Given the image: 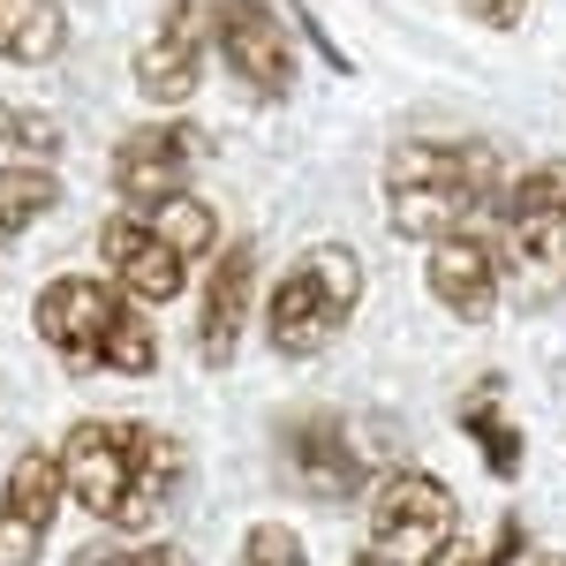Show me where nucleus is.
<instances>
[{"label": "nucleus", "mask_w": 566, "mask_h": 566, "mask_svg": "<svg viewBox=\"0 0 566 566\" xmlns=\"http://www.w3.org/2000/svg\"><path fill=\"white\" fill-rule=\"evenodd\" d=\"M181 476V446L151 423H122V416H91L61 438V483L76 491V506L98 514L106 528H151L175 506Z\"/></svg>", "instance_id": "nucleus-1"}, {"label": "nucleus", "mask_w": 566, "mask_h": 566, "mask_svg": "<svg viewBox=\"0 0 566 566\" xmlns=\"http://www.w3.org/2000/svg\"><path fill=\"white\" fill-rule=\"evenodd\" d=\"M506 189V167L491 144H446V136H416L386 159V219L400 242H453L469 234V219L491 212Z\"/></svg>", "instance_id": "nucleus-2"}, {"label": "nucleus", "mask_w": 566, "mask_h": 566, "mask_svg": "<svg viewBox=\"0 0 566 566\" xmlns=\"http://www.w3.org/2000/svg\"><path fill=\"white\" fill-rule=\"evenodd\" d=\"M39 340L69 370H122V378H144L151 363H159V333H151V317L114 287V280H84V272H69V280H53L39 295Z\"/></svg>", "instance_id": "nucleus-3"}, {"label": "nucleus", "mask_w": 566, "mask_h": 566, "mask_svg": "<svg viewBox=\"0 0 566 566\" xmlns=\"http://www.w3.org/2000/svg\"><path fill=\"white\" fill-rule=\"evenodd\" d=\"M219 242L212 205L175 197V205H144V212H114L98 227V258L114 272V287L129 303H175L189 287V264Z\"/></svg>", "instance_id": "nucleus-4"}, {"label": "nucleus", "mask_w": 566, "mask_h": 566, "mask_svg": "<svg viewBox=\"0 0 566 566\" xmlns=\"http://www.w3.org/2000/svg\"><path fill=\"white\" fill-rule=\"evenodd\" d=\"M499 280H514L528 310L566 295V159L528 167L499 189Z\"/></svg>", "instance_id": "nucleus-5"}, {"label": "nucleus", "mask_w": 566, "mask_h": 566, "mask_svg": "<svg viewBox=\"0 0 566 566\" xmlns=\"http://www.w3.org/2000/svg\"><path fill=\"white\" fill-rule=\"evenodd\" d=\"M363 303V264L355 250H303V258L280 272V287H272V303H264V340L280 355H317L333 348V333L355 317Z\"/></svg>", "instance_id": "nucleus-6"}, {"label": "nucleus", "mask_w": 566, "mask_h": 566, "mask_svg": "<svg viewBox=\"0 0 566 566\" xmlns=\"http://www.w3.org/2000/svg\"><path fill=\"white\" fill-rule=\"evenodd\" d=\"M453 491L423 469H392L378 491H370V559H400V566H431L446 544H453Z\"/></svg>", "instance_id": "nucleus-7"}, {"label": "nucleus", "mask_w": 566, "mask_h": 566, "mask_svg": "<svg viewBox=\"0 0 566 566\" xmlns=\"http://www.w3.org/2000/svg\"><path fill=\"white\" fill-rule=\"evenodd\" d=\"M212 45L250 98H280V91L295 84V39L280 23V8H264V0H219Z\"/></svg>", "instance_id": "nucleus-8"}, {"label": "nucleus", "mask_w": 566, "mask_h": 566, "mask_svg": "<svg viewBox=\"0 0 566 566\" xmlns=\"http://www.w3.org/2000/svg\"><path fill=\"white\" fill-rule=\"evenodd\" d=\"M197 159H205V136L189 129V122H151V129H129L114 144V189L129 197V212L144 205H175L189 175H197Z\"/></svg>", "instance_id": "nucleus-9"}, {"label": "nucleus", "mask_w": 566, "mask_h": 566, "mask_svg": "<svg viewBox=\"0 0 566 566\" xmlns=\"http://www.w3.org/2000/svg\"><path fill=\"white\" fill-rule=\"evenodd\" d=\"M212 15H219V0H167L151 45L136 53V91H144L151 106H181V98L197 91L205 45H212Z\"/></svg>", "instance_id": "nucleus-10"}, {"label": "nucleus", "mask_w": 566, "mask_h": 566, "mask_svg": "<svg viewBox=\"0 0 566 566\" xmlns=\"http://www.w3.org/2000/svg\"><path fill=\"white\" fill-rule=\"evenodd\" d=\"M280 453H287V476H295V491H310V499H355L363 491V476H370V453L355 446V431L340 423V416H295L287 431H280Z\"/></svg>", "instance_id": "nucleus-11"}, {"label": "nucleus", "mask_w": 566, "mask_h": 566, "mask_svg": "<svg viewBox=\"0 0 566 566\" xmlns=\"http://www.w3.org/2000/svg\"><path fill=\"white\" fill-rule=\"evenodd\" d=\"M61 453H23L8 469V491H0V566H31L53 528V506H61Z\"/></svg>", "instance_id": "nucleus-12"}, {"label": "nucleus", "mask_w": 566, "mask_h": 566, "mask_svg": "<svg viewBox=\"0 0 566 566\" xmlns=\"http://www.w3.org/2000/svg\"><path fill=\"white\" fill-rule=\"evenodd\" d=\"M431 303L438 310H453L461 325H483L491 310H499V250L483 242V234H453V242H438L431 250Z\"/></svg>", "instance_id": "nucleus-13"}, {"label": "nucleus", "mask_w": 566, "mask_h": 566, "mask_svg": "<svg viewBox=\"0 0 566 566\" xmlns=\"http://www.w3.org/2000/svg\"><path fill=\"white\" fill-rule=\"evenodd\" d=\"M250 287H258V250L250 242H234L219 272L205 280V310H197V355L227 370L234 363V340H242V317H250Z\"/></svg>", "instance_id": "nucleus-14"}, {"label": "nucleus", "mask_w": 566, "mask_h": 566, "mask_svg": "<svg viewBox=\"0 0 566 566\" xmlns=\"http://www.w3.org/2000/svg\"><path fill=\"white\" fill-rule=\"evenodd\" d=\"M61 45H69L61 0H0V61L39 69V61H61Z\"/></svg>", "instance_id": "nucleus-15"}, {"label": "nucleus", "mask_w": 566, "mask_h": 566, "mask_svg": "<svg viewBox=\"0 0 566 566\" xmlns=\"http://www.w3.org/2000/svg\"><path fill=\"white\" fill-rule=\"evenodd\" d=\"M461 431L483 446L491 476H522V431L499 416V378H476V386L461 392Z\"/></svg>", "instance_id": "nucleus-16"}, {"label": "nucleus", "mask_w": 566, "mask_h": 566, "mask_svg": "<svg viewBox=\"0 0 566 566\" xmlns=\"http://www.w3.org/2000/svg\"><path fill=\"white\" fill-rule=\"evenodd\" d=\"M61 151V122L39 114V106H0V175L15 167H45Z\"/></svg>", "instance_id": "nucleus-17"}, {"label": "nucleus", "mask_w": 566, "mask_h": 566, "mask_svg": "<svg viewBox=\"0 0 566 566\" xmlns=\"http://www.w3.org/2000/svg\"><path fill=\"white\" fill-rule=\"evenodd\" d=\"M53 205H61L53 167H15V175H0V242H8V234H23L31 219H45Z\"/></svg>", "instance_id": "nucleus-18"}, {"label": "nucleus", "mask_w": 566, "mask_h": 566, "mask_svg": "<svg viewBox=\"0 0 566 566\" xmlns=\"http://www.w3.org/2000/svg\"><path fill=\"white\" fill-rule=\"evenodd\" d=\"M234 566H310V552H303V536H295V528L258 522L250 536H242V552H234Z\"/></svg>", "instance_id": "nucleus-19"}, {"label": "nucleus", "mask_w": 566, "mask_h": 566, "mask_svg": "<svg viewBox=\"0 0 566 566\" xmlns=\"http://www.w3.org/2000/svg\"><path fill=\"white\" fill-rule=\"evenodd\" d=\"M69 566H189L175 544H91Z\"/></svg>", "instance_id": "nucleus-20"}, {"label": "nucleus", "mask_w": 566, "mask_h": 566, "mask_svg": "<svg viewBox=\"0 0 566 566\" xmlns=\"http://www.w3.org/2000/svg\"><path fill=\"white\" fill-rule=\"evenodd\" d=\"M461 8L476 15L483 31H506V23H522V8H528V0H461Z\"/></svg>", "instance_id": "nucleus-21"}, {"label": "nucleus", "mask_w": 566, "mask_h": 566, "mask_svg": "<svg viewBox=\"0 0 566 566\" xmlns=\"http://www.w3.org/2000/svg\"><path fill=\"white\" fill-rule=\"evenodd\" d=\"M431 566H491V552H476L469 536H453V544H446V552H438Z\"/></svg>", "instance_id": "nucleus-22"}, {"label": "nucleus", "mask_w": 566, "mask_h": 566, "mask_svg": "<svg viewBox=\"0 0 566 566\" xmlns=\"http://www.w3.org/2000/svg\"><path fill=\"white\" fill-rule=\"evenodd\" d=\"M536 566H566V559H559V552H544V559H536Z\"/></svg>", "instance_id": "nucleus-23"}, {"label": "nucleus", "mask_w": 566, "mask_h": 566, "mask_svg": "<svg viewBox=\"0 0 566 566\" xmlns=\"http://www.w3.org/2000/svg\"><path fill=\"white\" fill-rule=\"evenodd\" d=\"M348 566H378V559H370V552H363V559H348Z\"/></svg>", "instance_id": "nucleus-24"}]
</instances>
